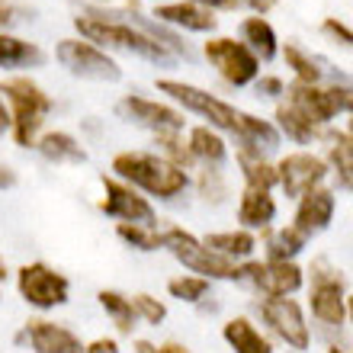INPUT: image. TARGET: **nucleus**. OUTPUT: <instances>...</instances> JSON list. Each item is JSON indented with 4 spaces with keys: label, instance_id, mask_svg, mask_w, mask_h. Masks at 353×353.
Instances as JSON below:
<instances>
[{
    "label": "nucleus",
    "instance_id": "obj_1",
    "mask_svg": "<svg viewBox=\"0 0 353 353\" xmlns=\"http://www.w3.org/2000/svg\"><path fill=\"white\" fill-rule=\"evenodd\" d=\"M112 174L119 176L122 183L139 186L148 196L158 199H174L190 186L186 170L174 168L168 158L161 154H145V151H122L112 158Z\"/></svg>",
    "mask_w": 353,
    "mask_h": 353
},
{
    "label": "nucleus",
    "instance_id": "obj_2",
    "mask_svg": "<svg viewBox=\"0 0 353 353\" xmlns=\"http://www.w3.org/2000/svg\"><path fill=\"white\" fill-rule=\"evenodd\" d=\"M0 93L10 100L13 112H10V129H13V141L19 148H29L36 145V135L46 122L48 110H52V100L48 93L29 81V77H7L0 81Z\"/></svg>",
    "mask_w": 353,
    "mask_h": 353
},
{
    "label": "nucleus",
    "instance_id": "obj_3",
    "mask_svg": "<svg viewBox=\"0 0 353 353\" xmlns=\"http://www.w3.org/2000/svg\"><path fill=\"white\" fill-rule=\"evenodd\" d=\"M74 26L87 42H100V46H110V48H122V52L148 58V61H154V65H170V61H174V55H170L161 42H154L148 32H141V29L129 26V23H116V19H106V17H77Z\"/></svg>",
    "mask_w": 353,
    "mask_h": 353
},
{
    "label": "nucleus",
    "instance_id": "obj_4",
    "mask_svg": "<svg viewBox=\"0 0 353 353\" xmlns=\"http://www.w3.org/2000/svg\"><path fill=\"white\" fill-rule=\"evenodd\" d=\"M158 90L168 93V97H174L176 103H183V110H190V112H196V116L209 119L212 129L241 135L244 122H248V112L234 110L232 103L219 100V97L199 90V87H193V84H183V81H168V77H164V81H158Z\"/></svg>",
    "mask_w": 353,
    "mask_h": 353
},
{
    "label": "nucleus",
    "instance_id": "obj_5",
    "mask_svg": "<svg viewBox=\"0 0 353 353\" xmlns=\"http://www.w3.org/2000/svg\"><path fill=\"white\" fill-rule=\"evenodd\" d=\"M161 234H164V248H168L186 270H193L196 276H203V279H238V267H234V261L209 251V248H205L199 238H193L190 232L170 225V228H164Z\"/></svg>",
    "mask_w": 353,
    "mask_h": 353
},
{
    "label": "nucleus",
    "instance_id": "obj_6",
    "mask_svg": "<svg viewBox=\"0 0 353 353\" xmlns=\"http://www.w3.org/2000/svg\"><path fill=\"white\" fill-rule=\"evenodd\" d=\"M17 289L23 302L39 312H52V308L65 305L68 296H71V283H68L65 273L52 270L48 263H26L19 267L17 273Z\"/></svg>",
    "mask_w": 353,
    "mask_h": 353
},
{
    "label": "nucleus",
    "instance_id": "obj_7",
    "mask_svg": "<svg viewBox=\"0 0 353 353\" xmlns=\"http://www.w3.org/2000/svg\"><path fill=\"white\" fill-rule=\"evenodd\" d=\"M286 93H289L286 100L289 106L302 112L308 122L321 125V129L334 119L337 112L350 110V97H353V90H347V87H318V84H302V81H296Z\"/></svg>",
    "mask_w": 353,
    "mask_h": 353
},
{
    "label": "nucleus",
    "instance_id": "obj_8",
    "mask_svg": "<svg viewBox=\"0 0 353 353\" xmlns=\"http://www.w3.org/2000/svg\"><path fill=\"white\" fill-rule=\"evenodd\" d=\"M55 55L71 74L84 77V81H119L122 77L119 65L87 39H61Z\"/></svg>",
    "mask_w": 353,
    "mask_h": 353
},
{
    "label": "nucleus",
    "instance_id": "obj_9",
    "mask_svg": "<svg viewBox=\"0 0 353 353\" xmlns=\"http://www.w3.org/2000/svg\"><path fill=\"white\" fill-rule=\"evenodd\" d=\"M312 315L327 327H341L347 318L344 276L337 270H327L325 261L312 267Z\"/></svg>",
    "mask_w": 353,
    "mask_h": 353
},
{
    "label": "nucleus",
    "instance_id": "obj_10",
    "mask_svg": "<svg viewBox=\"0 0 353 353\" xmlns=\"http://www.w3.org/2000/svg\"><path fill=\"white\" fill-rule=\"evenodd\" d=\"M205 58L212 61V68L234 87H244L257 81V71H261V61L254 58V52L244 42H234V39H209L205 42Z\"/></svg>",
    "mask_w": 353,
    "mask_h": 353
},
{
    "label": "nucleus",
    "instance_id": "obj_11",
    "mask_svg": "<svg viewBox=\"0 0 353 353\" xmlns=\"http://www.w3.org/2000/svg\"><path fill=\"white\" fill-rule=\"evenodd\" d=\"M103 193H106V199L100 203V209L110 215V219H119V222H129V225H145V228H154V222H158L154 205H151L145 196L135 193L129 183L112 180V176H103Z\"/></svg>",
    "mask_w": 353,
    "mask_h": 353
},
{
    "label": "nucleus",
    "instance_id": "obj_12",
    "mask_svg": "<svg viewBox=\"0 0 353 353\" xmlns=\"http://www.w3.org/2000/svg\"><path fill=\"white\" fill-rule=\"evenodd\" d=\"M238 279H248L254 289H261L267 299H283L302 289V270L296 263H273V261H248L238 267Z\"/></svg>",
    "mask_w": 353,
    "mask_h": 353
},
{
    "label": "nucleus",
    "instance_id": "obj_13",
    "mask_svg": "<svg viewBox=\"0 0 353 353\" xmlns=\"http://www.w3.org/2000/svg\"><path fill=\"white\" fill-rule=\"evenodd\" d=\"M261 315L270 327H273V334L283 337L292 350L305 353L308 344H312V337H308V325H305V315H302V305H299L296 299H267L261 305Z\"/></svg>",
    "mask_w": 353,
    "mask_h": 353
},
{
    "label": "nucleus",
    "instance_id": "obj_14",
    "mask_svg": "<svg viewBox=\"0 0 353 353\" xmlns=\"http://www.w3.org/2000/svg\"><path fill=\"white\" fill-rule=\"evenodd\" d=\"M327 176V164L308 151H296L286 154L276 168V183L286 190V196H305L308 190L321 186V180Z\"/></svg>",
    "mask_w": 353,
    "mask_h": 353
},
{
    "label": "nucleus",
    "instance_id": "obj_15",
    "mask_svg": "<svg viewBox=\"0 0 353 353\" xmlns=\"http://www.w3.org/2000/svg\"><path fill=\"white\" fill-rule=\"evenodd\" d=\"M116 110H119L122 119L135 122V125H145V129H151L154 135H168V132L183 129V112L170 110L164 103L145 100V97H125V100H119Z\"/></svg>",
    "mask_w": 353,
    "mask_h": 353
},
{
    "label": "nucleus",
    "instance_id": "obj_16",
    "mask_svg": "<svg viewBox=\"0 0 353 353\" xmlns=\"http://www.w3.org/2000/svg\"><path fill=\"white\" fill-rule=\"evenodd\" d=\"M19 344L26 341L32 353H84V341L71 327L48 321V318H32L26 321V331L17 337Z\"/></svg>",
    "mask_w": 353,
    "mask_h": 353
},
{
    "label": "nucleus",
    "instance_id": "obj_17",
    "mask_svg": "<svg viewBox=\"0 0 353 353\" xmlns=\"http://www.w3.org/2000/svg\"><path fill=\"white\" fill-rule=\"evenodd\" d=\"M334 219V193L325 190V186H315L308 190L305 196H299V209H296V228L305 238L312 234H321Z\"/></svg>",
    "mask_w": 353,
    "mask_h": 353
},
{
    "label": "nucleus",
    "instance_id": "obj_18",
    "mask_svg": "<svg viewBox=\"0 0 353 353\" xmlns=\"http://www.w3.org/2000/svg\"><path fill=\"white\" fill-rule=\"evenodd\" d=\"M154 17L161 23H174V26L193 29V32H212L219 26V19L212 17V10L199 7V3H164L154 10Z\"/></svg>",
    "mask_w": 353,
    "mask_h": 353
},
{
    "label": "nucleus",
    "instance_id": "obj_19",
    "mask_svg": "<svg viewBox=\"0 0 353 353\" xmlns=\"http://www.w3.org/2000/svg\"><path fill=\"white\" fill-rule=\"evenodd\" d=\"M276 219V203L267 190H244L238 203V222L244 228H267Z\"/></svg>",
    "mask_w": 353,
    "mask_h": 353
},
{
    "label": "nucleus",
    "instance_id": "obj_20",
    "mask_svg": "<svg viewBox=\"0 0 353 353\" xmlns=\"http://www.w3.org/2000/svg\"><path fill=\"white\" fill-rule=\"evenodd\" d=\"M222 337L228 341L234 353H273V344L257 331V327L248 321V318H232L225 321Z\"/></svg>",
    "mask_w": 353,
    "mask_h": 353
},
{
    "label": "nucleus",
    "instance_id": "obj_21",
    "mask_svg": "<svg viewBox=\"0 0 353 353\" xmlns=\"http://www.w3.org/2000/svg\"><path fill=\"white\" fill-rule=\"evenodd\" d=\"M39 154L52 164H81L87 161V151L77 145L74 135H68V132H46L42 139L36 141Z\"/></svg>",
    "mask_w": 353,
    "mask_h": 353
},
{
    "label": "nucleus",
    "instance_id": "obj_22",
    "mask_svg": "<svg viewBox=\"0 0 353 353\" xmlns=\"http://www.w3.org/2000/svg\"><path fill=\"white\" fill-rule=\"evenodd\" d=\"M46 65V52L32 42L0 32V68H39Z\"/></svg>",
    "mask_w": 353,
    "mask_h": 353
},
{
    "label": "nucleus",
    "instance_id": "obj_23",
    "mask_svg": "<svg viewBox=\"0 0 353 353\" xmlns=\"http://www.w3.org/2000/svg\"><path fill=\"white\" fill-rule=\"evenodd\" d=\"M190 154H193V161H203L205 168H222L228 158V148H225L219 132H212L209 125H199L190 132Z\"/></svg>",
    "mask_w": 353,
    "mask_h": 353
},
{
    "label": "nucleus",
    "instance_id": "obj_24",
    "mask_svg": "<svg viewBox=\"0 0 353 353\" xmlns=\"http://www.w3.org/2000/svg\"><path fill=\"white\" fill-rule=\"evenodd\" d=\"M203 244L209 251L228 257V261H241V257H251L254 254L257 238L251 232H219V234H205Z\"/></svg>",
    "mask_w": 353,
    "mask_h": 353
},
{
    "label": "nucleus",
    "instance_id": "obj_25",
    "mask_svg": "<svg viewBox=\"0 0 353 353\" xmlns=\"http://www.w3.org/2000/svg\"><path fill=\"white\" fill-rule=\"evenodd\" d=\"M241 32H244V46L254 52L257 61H270V58H276V32L270 26L263 17H251L241 23Z\"/></svg>",
    "mask_w": 353,
    "mask_h": 353
},
{
    "label": "nucleus",
    "instance_id": "obj_26",
    "mask_svg": "<svg viewBox=\"0 0 353 353\" xmlns=\"http://www.w3.org/2000/svg\"><path fill=\"white\" fill-rule=\"evenodd\" d=\"M97 299H100L103 312H106V315L112 318L116 331L129 337L132 331H135V321H139L135 308H132V299H129V296H122V292H116V289H100V292H97Z\"/></svg>",
    "mask_w": 353,
    "mask_h": 353
},
{
    "label": "nucleus",
    "instance_id": "obj_27",
    "mask_svg": "<svg viewBox=\"0 0 353 353\" xmlns=\"http://www.w3.org/2000/svg\"><path fill=\"white\" fill-rule=\"evenodd\" d=\"M305 241H308V238L299 232L296 225H286V228H279V232H273L267 238V261H273V263H292V257L305 248Z\"/></svg>",
    "mask_w": 353,
    "mask_h": 353
},
{
    "label": "nucleus",
    "instance_id": "obj_28",
    "mask_svg": "<svg viewBox=\"0 0 353 353\" xmlns=\"http://www.w3.org/2000/svg\"><path fill=\"white\" fill-rule=\"evenodd\" d=\"M276 122L279 129L286 132L292 141H299V145H308V141H315L325 135V129L321 125H315V122H308L302 112H296L289 103H283V106H276Z\"/></svg>",
    "mask_w": 353,
    "mask_h": 353
},
{
    "label": "nucleus",
    "instance_id": "obj_29",
    "mask_svg": "<svg viewBox=\"0 0 353 353\" xmlns=\"http://www.w3.org/2000/svg\"><path fill=\"white\" fill-rule=\"evenodd\" d=\"M238 164H241L248 190H267L270 193V190L276 186V168H270L261 154H254V151H238Z\"/></svg>",
    "mask_w": 353,
    "mask_h": 353
},
{
    "label": "nucleus",
    "instance_id": "obj_30",
    "mask_svg": "<svg viewBox=\"0 0 353 353\" xmlns=\"http://www.w3.org/2000/svg\"><path fill=\"white\" fill-rule=\"evenodd\" d=\"M327 158H331V168L337 174V183L344 186V190H353V141L347 132H337L334 135V145L327 151Z\"/></svg>",
    "mask_w": 353,
    "mask_h": 353
},
{
    "label": "nucleus",
    "instance_id": "obj_31",
    "mask_svg": "<svg viewBox=\"0 0 353 353\" xmlns=\"http://www.w3.org/2000/svg\"><path fill=\"white\" fill-rule=\"evenodd\" d=\"M116 234L125 244H132L135 251H158V248H164V234L154 232V228H145V225L119 222L116 225Z\"/></svg>",
    "mask_w": 353,
    "mask_h": 353
},
{
    "label": "nucleus",
    "instance_id": "obj_32",
    "mask_svg": "<svg viewBox=\"0 0 353 353\" xmlns=\"http://www.w3.org/2000/svg\"><path fill=\"white\" fill-rule=\"evenodd\" d=\"M283 58H286V65L296 71V77L302 84H318V81H321V68H318L299 46H286L283 48Z\"/></svg>",
    "mask_w": 353,
    "mask_h": 353
},
{
    "label": "nucleus",
    "instance_id": "obj_33",
    "mask_svg": "<svg viewBox=\"0 0 353 353\" xmlns=\"http://www.w3.org/2000/svg\"><path fill=\"white\" fill-rule=\"evenodd\" d=\"M168 292L174 299H180V302H203V296L209 292V279L203 276H174L168 283Z\"/></svg>",
    "mask_w": 353,
    "mask_h": 353
},
{
    "label": "nucleus",
    "instance_id": "obj_34",
    "mask_svg": "<svg viewBox=\"0 0 353 353\" xmlns=\"http://www.w3.org/2000/svg\"><path fill=\"white\" fill-rule=\"evenodd\" d=\"M132 308H135V315H139L141 321H148V325H154V327L168 318V305H164V302H158L154 296H148V292L132 296Z\"/></svg>",
    "mask_w": 353,
    "mask_h": 353
},
{
    "label": "nucleus",
    "instance_id": "obj_35",
    "mask_svg": "<svg viewBox=\"0 0 353 353\" xmlns=\"http://www.w3.org/2000/svg\"><path fill=\"white\" fill-rule=\"evenodd\" d=\"M199 193H203V199L222 203V196H225L222 170H219V168H205V170H203V176H199Z\"/></svg>",
    "mask_w": 353,
    "mask_h": 353
},
{
    "label": "nucleus",
    "instance_id": "obj_36",
    "mask_svg": "<svg viewBox=\"0 0 353 353\" xmlns=\"http://www.w3.org/2000/svg\"><path fill=\"white\" fill-rule=\"evenodd\" d=\"M325 32L327 36H334L337 42H344V46L353 48V29H347L341 19H325Z\"/></svg>",
    "mask_w": 353,
    "mask_h": 353
},
{
    "label": "nucleus",
    "instance_id": "obj_37",
    "mask_svg": "<svg viewBox=\"0 0 353 353\" xmlns=\"http://www.w3.org/2000/svg\"><path fill=\"white\" fill-rule=\"evenodd\" d=\"M84 353H119V344L112 337H97V341L84 344Z\"/></svg>",
    "mask_w": 353,
    "mask_h": 353
},
{
    "label": "nucleus",
    "instance_id": "obj_38",
    "mask_svg": "<svg viewBox=\"0 0 353 353\" xmlns=\"http://www.w3.org/2000/svg\"><path fill=\"white\" fill-rule=\"evenodd\" d=\"M257 93H263V97H279V93H286V87H283L279 77H261V81H257Z\"/></svg>",
    "mask_w": 353,
    "mask_h": 353
},
{
    "label": "nucleus",
    "instance_id": "obj_39",
    "mask_svg": "<svg viewBox=\"0 0 353 353\" xmlns=\"http://www.w3.org/2000/svg\"><path fill=\"white\" fill-rule=\"evenodd\" d=\"M17 19H19V10L10 0H0V26H13Z\"/></svg>",
    "mask_w": 353,
    "mask_h": 353
},
{
    "label": "nucleus",
    "instance_id": "obj_40",
    "mask_svg": "<svg viewBox=\"0 0 353 353\" xmlns=\"http://www.w3.org/2000/svg\"><path fill=\"white\" fill-rule=\"evenodd\" d=\"M10 186H17V170L0 164V190H10Z\"/></svg>",
    "mask_w": 353,
    "mask_h": 353
},
{
    "label": "nucleus",
    "instance_id": "obj_41",
    "mask_svg": "<svg viewBox=\"0 0 353 353\" xmlns=\"http://www.w3.org/2000/svg\"><path fill=\"white\" fill-rule=\"evenodd\" d=\"M193 3H199V7H205V10H212V7L232 10V7H238V0H193Z\"/></svg>",
    "mask_w": 353,
    "mask_h": 353
},
{
    "label": "nucleus",
    "instance_id": "obj_42",
    "mask_svg": "<svg viewBox=\"0 0 353 353\" xmlns=\"http://www.w3.org/2000/svg\"><path fill=\"white\" fill-rule=\"evenodd\" d=\"M158 353H190L183 344H176V341H168V344H161Z\"/></svg>",
    "mask_w": 353,
    "mask_h": 353
},
{
    "label": "nucleus",
    "instance_id": "obj_43",
    "mask_svg": "<svg viewBox=\"0 0 353 353\" xmlns=\"http://www.w3.org/2000/svg\"><path fill=\"white\" fill-rule=\"evenodd\" d=\"M248 3H251V7H254V10H257V13H261V17H263V13H267V10L273 7L276 0H248Z\"/></svg>",
    "mask_w": 353,
    "mask_h": 353
},
{
    "label": "nucleus",
    "instance_id": "obj_44",
    "mask_svg": "<svg viewBox=\"0 0 353 353\" xmlns=\"http://www.w3.org/2000/svg\"><path fill=\"white\" fill-rule=\"evenodd\" d=\"M135 353H158V347L151 341H135Z\"/></svg>",
    "mask_w": 353,
    "mask_h": 353
},
{
    "label": "nucleus",
    "instance_id": "obj_45",
    "mask_svg": "<svg viewBox=\"0 0 353 353\" xmlns=\"http://www.w3.org/2000/svg\"><path fill=\"white\" fill-rule=\"evenodd\" d=\"M10 129V112L3 110V100H0V135Z\"/></svg>",
    "mask_w": 353,
    "mask_h": 353
},
{
    "label": "nucleus",
    "instance_id": "obj_46",
    "mask_svg": "<svg viewBox=\"0 0 353 353\" xmlns=\"http://www.w3.org/2000/svg\"><path fill=\"white\" fill-rule=\"evenodd\" d=\"M347 318L353 321V292H350V299H347Z\"/></svg>",
    "mask_w": 353,
    "mask_h": 353
},
{
    "label": "nucleus",
    "instance_id": "obj_47",
    "mask_svg": "<svg viewBox=\"0 0 353 353\" xmlns=\"http://www.w3.org/2000/svg\"><path fill=\"white\" fill-rule=\"evenodd\" d=\"M3 279H7V263L0 261V283H3Z\"/></svg>",
    "mask_w": 353,
    "mask_h": 353
},
{
    "label": "nucleus",
    "instance_id": "obj_48",
    "mask_svg": "<svg viewBox=\"0 0 353 353\" xmlns=\"http://www.w3.org/2000/svg\"><path fill=\"white\" fill-rule=\"evenodd\" d=\"M347 135H350V141H353V119H350V129H347Z\"/></svg>",
    "mask_w": 353,
    "mask_h": 353
},
{
    "label": "nucleus",
    "instance_id": "obj_49",
    "mask_svg": "<svg viewBox=\"0 0 353 353\" xmlns=\"http://www.w3.org/2000/svg\"><path fill=\"white\" fill-rule=\"evenodd\" d=\"M327 353H347V350H337V347H331V350H327Z\"/></svg>",
    "mask_w": 353,
    "mask_h": 353
},
{
    "label": "nucleus",
    "instance_id": "obj_50",
    "mask_svg": "<svg viewBox=\"0 0 353 353\" xmlns=\"http://www.w3.org/2000/svg\"><path fill=\"white\" fill-rule=\"evenodd\" d=\"M347 112H353V97H350V110H347Z\"/></svg>",
    "mask_w": 353,
    "mask_h": 353
}]
</instances>
